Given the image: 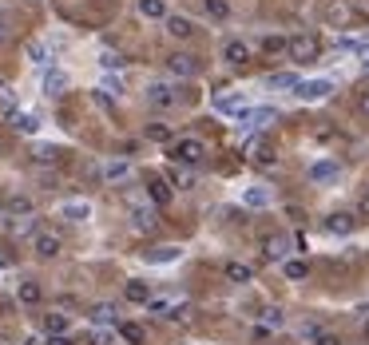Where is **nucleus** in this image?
<instances>
[{"label":"nucleus","mask_w":369,"mask_h":345,"mask_svg":"<svg viewBox=\"0 0 369 345\" xmlns=\"http://www.w3.org/2000/svg\"><path fill=\"white\" fill-rule=\"evenodd\" d=\"M318 330H321L318 322H306V326H302V342H310V337H314V333H318Z\"/></svg>","instance_id":"nucleus-44"},{"label":"nucleus","mask_w":369,"mask_h":345,"mask_svg":"<svg viewBox=\"0 0 369 345\" xmlns=\"http://www.w3.org/2000/svg\"><path fill=\"white\" fill-rule=\"evenodd\" d=\"M139 16L143 20H167V4L163 0H139Z\"/></svg>","instance_id":"nucleus-26"},{"label":"nucleus","mask_w":369,"mask_h":345,"mask_svg":"<svg viewBox=\"0 0 369 345\" xmlns=\"http://www.w3.org/2000/svg\"><path fill=\"white\" fill-rule=\"evenodd\" d=\"M223 60L235 63V68H239V63H246V60H250V44H242V40H230V44L223 48Z\"/></svg>","instance_id":"nucleus-18"},{"label":"nucleus","mask_w":369,"mask_h":345,"mask_svg":"<svg viewBox=\"0 0 369 345\" xmlns=\"http://www.w3.org/2000/svg\"><path fill=\"white\" fill-rule=\"evenodd\" d=\"M361 215L369 219V190H366V199H361Z\"/></svg>","instance_id":"nucleus-49"},{"label":"nucleus","mask_w":369,"mask_h":345,"mask_svg":"<svg viewBox=\"0 0 369 345\" xmlns=\"http://www.w3.org/2000/svg\"><path fill=\"white\" fill-rule=\"evenodd\" d=\"M366 337H369V322H366Z\"/></svg>","instance_id":"nucleus-51"},{"label":"nucleus","mask_w":369,"mask_h":345,"mask_svg":"<svg viewBox=\"0 0 369 345\" xmlns=\"http://www.w3.org/2000/svg\"><path fill=\"white\" fill-rule=\"evenodd\" d=\"M361 63H366V72H369V40L361 44Z\"/></svg>","instance_id":"nucleus-48"},{"label":"nucleus","mask_w":369,"mask_h":345,"mask_svg":"<svg viewBox=\"0 0 369 345\" xmlns=\"http://www.w3.org/2000/svg\"><path fill=\"white\" fill-rule=\"evenodd\" d=\"M167 72L175 79H195L199 76V56L191 52H175V56H167Z\"/></svg>","instance_id":"nucleus-6"},{"label":"nucleus","mask_w":369,"mask_h":345,"mask_svg":"<svg viewBox=\"0 0 369 345\" xmlns=\"http://www.w3.org/2000/svg\"><path fill=\"white\" fill-rule=\"evenodd\" d=\"M310 342H314V345H341V337H337V333H330V330H318Z\"/></svg>","instance_id":"nucleus-38"},{"label":"nucleus","mask_w":369,"mask_h":345,"mask_svg":"<svg viewBox=\"0 0 369 345\" xmlns=\"http://www.w3.org/2000/svg\"><path fill=\"white\" fill-rule=\"evenodd\" d=\"M242 151L250 155V163H255V167H274V163H278L274 147H270V143H262V139H246V143H242Z\"/></svg>","instance_id":"nucleus-8"},{"label":"nucleus","mask_w":369,"mask_h":345,"mask_svg":"<svg viewBox=\"0 0 369 345\" xmlns=\"http://www.w3.org/2000/svg\"><path fill=\"white\" fill-rule=\"evenodd\" d=\"M147 139H155V143H167V139H171V131H167L163 124H151V127H147Z\"/></svg>","instance_id":"nucleus-39"},{"label":"nucleus","mask_w":369,"mask_h":345,"mask_svg":"<svg viewBox=\"0 0 369 345\" xmlns=\"http://www.w3.org/2000/svg\"><path fill=\"white\" fill-rule=\"evenodd\" d=\"M123 294H128V302H135V306H147V302H151V286L147 282H128Z\"/></svg>","instance_id":"nucleus-24"},{"label":"nucleus","mask_w":369,"mask_h":345,"mask_svg":"<svg viewBox=\"0 0 369 345\" xmlns=\"http://www.w3.org/2000/svg\"><path fill=\"white\" fill-rule=\"evenodd\" d=\"M4 210H8V219H20V215H32V199H24V195H12V199L4 203Z\"/></svg>","instance_id":"nucleus-28"},{"label":"nucleus","mask_w":369,"mask_h":345,"mask_svg":"<svg viewBox=\"0 0 369 345\" xmlns=\"http://www.w3.org/2000/svg\"><path fill=\"white\" fill-rule=\"evenodd\" d=\"M44 345H72V337H68V333H48V342Z\"/></svg>","instance_id":"nucleus-43"},{"label":"nucleus","mask_w":369,"mask_h":345,"mask_svg":"<svg viewBox=\"0 0 369 345\" xmlns=\"http://www.w3.org/2000/svg\"><path fill=\"white\" fill-rule=\"evenodd\" d=\"M123 56H119V52H99V68H108V72H112V68H123Z\"/></svg>","instance_id":"nucleus-36"},{"label":"nucleus","mask_w":369,"mask_h":345,"mask_svg":"<svg viewBox=\"0 0 369 345\" xmlns=\"http://www.w3.org/2000/svg\"><path fill=\"white\" fill-rule=\"evenodd\" d=\"M99 92H108V95H115V99H119V95H123V79H119V76H103Z\"/></svg>","instance_id":"nucleus-35"},{"label":"nucleus","mask_w":369,"mask_h":345,"mask_svg":"<svg viewBox=\"0 0 369 345\" xmlns=\"http://www.w3.org/2000/svg\"><path fill=\"white\" fill-rule=\"evenodd\" d=\"M60 159V147H40L36 151V163H56Z\"/></svg>","instance_id":"nucleus-40"},{"label":"nucleus","mask_w":369,"mask_h":345,"mask_svg":"<svg viewBox=\"0 0 369 345\" xmlns=\"http://www.w3.org/2000/svg\"><path fill=\"white\" fill-rule=\"evenodd\" d=\"M24 52H28V60H32V63H40V68H48V63H52L48 44H40V40H28V48H24Z\"/></svg>","instance_id":"nucleus-27"},{"label":"nucleus","mask_w":369,"mask_h":345,"mask_svg":"<svg viewBox=\"0 0 369 345\" xmlns=\"http://www.w3.org/2000/svg\"><path fill=\"white\" fill-rule=\"evenodd\" d=\"M92 342H96V345H112V333H96Z\"/></svg>","instance_id":"nucleus-47"},{"label":"nucleus","mask_w":369,"mask_h":345,"mask_svg":"<svg viewBox=\"0 0 369 345\" xmlns=\"http://www.w3.org/2000/svg\"><path fill=\"white\" fill-rule=\"evenodd\" d=\"M353 215H330V219H326V230H330V235H337V238H346L353 230Z\"/></svg>","instance_id":"nucleus-23"},{"label":"nucleus","mask_w":369,"mask_h":345,"mask_svg":"<svg viewBox=\"0 0 369 345\" xmlns=\"http://www.w3.org/2000/svg\"><path fill=\"white\" fill-rule=\"evenodd\" d=\"M60 219H64V222H88V219H92V206L83 203V199L64 203V206H60Z\"/></svg>","instance_id":"nucleus-13"},{"label":"nucleus","mask_w":369,"mask_h":345,"mask_svg":"<svg viewBox=\"0 0 369 345\" xmlns=\"http://www.w3.org/2000/svg\"><path fill=\"white\" fill-rule=\"evenodd\" d=\"M17 298H20V306H40V298H44V290H40L36 282H20Z\"/></svg>","instance_id":"nucleus-25"},{"label":"nucleus","mask_w":369,"mask_h":345,"mask_svg":"<svg viewBox=\"0 0 369 345\" xmlns=\"http://www.w3.org/2000/svg\"><path fill=\"white\" fill-rule=\"evenodd\" d=\"M92 322L96 326H119V310H115L112 302H99L96 310H92Z\"/></svg>","instance_id":"nucleus-22"},{"label":"nucleus","mask_w":369,"mask_h":345,"mask_svg":"<svg viewBox=\"0 0 369 345\" xmlns=\"http://www.w3.org/2000/svg\"><path fill=\"white\" fill-rule=\"evenodd\" d=\"M223 274H226V282H235V286L255 282V266H246V262H226Z\"/></svg>","instance_id":"nucleus-11"},{"label":"nucleus","mask_w":369,"mask_h":345,"mask_svg":"<svg viewBox=\"0 0 369 345\" xmlns=\"http://www.w3.org/2000/svg\"><path fill=\"white\" fill-rule=\"evenodd\" d=\"M337 175H341V163H337V159H318V163H314V167L306 171V179L321 187V183H334Z\"/></svg>","instance_id":"nucleus-9"},{"label":"nucleus","mask_w":369,"mask_h":345,"mask_svg":"<svg viewBox=\"0 0 369 345\" xmlns=\"http://www.w3.org/2000/svg\"><path fill=\"white\" fill-rule=\"evenodd\" d=\"M330 92H334V83H330V79H298V83H294V95L306 99V103H321Z\"/></svg>","instance_id":"nucleus-3"},{"label":"nucleus","mask_w":369,"mask_h":345,"mask_svg":"<svg viewBox=\"0 0 369 345\" xmlns=\"http://www.w3.org/2000/svg\"><path fill=\"white\" fill-rule=\"evenodd\" d=\"M131 226H135V230H155V226H159L155 206H135V210H131Z\"/></svg>","instance_id":"nucleus-12"},{"label":"nucleus","mask_w":369,"mask_h":345,"mask_svg":"<svg viewBox=\"0 0 369 345\" xmlns=\"http://www.w3.org/2000/svg\"><path fill=\"white\" fill-rule=\"evenodd\" d=\"M290 246H294V238H286V235H270L266 242H262V250H266V258H270V262H286Z\"/></svg>","instance_id":"nucleus-10"},{"label":"nucleus","mask_w":369,"mask_h":345,"mask_svg":"<svg viewBox=\"0 0 369 345\" xmlns=\"http://www.w3.org/2000/svg\"><path fill=\"white\" fill-rule=\"evenodd\" d=\"M294 83H298V76H294V72H274V76H270V88H274V92H290Z\"/></svg>","instance_id":"nucleus-33"},{"label":"nucleus","mask_w":369,"mask_h":345,"mask_svg":"<svg viewBox=\"0 0 369 345\" xmlns=\"http://www.w3.org/2000/svg\"><path fill=\"white\" fill-rule=\"evenodd\" d=\"M147 195H151L155 206H167L171 203V183H167V179H151V183H147Z\"/></svg>","instance_id":"nucleus-21"},{"label":"nucleus","mask_w":369,"mask_h":345,"mask_svg":"<svg viewBox=\"0 0 369 345\" xmlns=\"http://www.w3.org/2000/svg\"><path fill=\"white\" fill-rule=\"evenodd\" d=\"M8 36H12V28H8V20L0 16V44H8Z\"/></svg>","instance_id":"nucleus-46"},{"label":"nucleus","mask_w":369,"mask_h":345,"mask_svg":"<svg viewBox=\"0 0 369 345\" xmlns=\"http://www.w3.org/2000/svg\"><path fill=\"white\" fill-rule=\"evenodd\" d=\"M203 4H207L210 20H226V16H230V0H203Z\"/></svg>","instance_id":"nucleus-34"},{"label":"nucleus","mask_w":369,"mask_h":345,"mask_svg":"<svg viewBox=\"0 0 369 345\" xmlns=\"http://www.w3.org/2000/svg\"><path fill=\"white\" fill-rule=\"evenodd\" d=\"M20 345H40V342H36V337H28V342H20Z\"/></svg>","instance_id":"nucleus-50"},{"label":"nucleus","mask_w":369,"mask_h":345,"mask_svg":"<svg viewBox=\"0 0 369 345\" xmlns=\"http://www.w3.org/2000/svg\"><path fill=\"white\" fill-rule=\"evenodd\" d=\"M286 56L294 63H314L318 60V36H294V40H286Z\"/></svg>","instance_id":"nucleus-2"},{"label":"nucleus","mask_w":369,"mask_h":345,"mask_svg":"<svg viewBox=\"0 0 369 345\" xmlns=\"http://www.w3.org/2000/svg\"><path fill=\"white\" fill-rule=\"evenodd\" d=\"M32 250H36V258H44V262H52V258H60V250H64V242H60V235H52V230H40V235L32 238Z\"/></svg>","instance_id":"nucleus-7"},{"label":"nucleus","mask_w":369,"mask_h":345,"mask_svg":"<svg viewBox=\"0 0 369 345\" xmlns=\"http://www.w3.org/2000/svg\"><path fill=\"white\" fill-rule=\"evenodd\" d=\"M242 108H250L246 95H219V99H215V111H219V115H239Z\"/></svg>","instance_id":"nucleus-16"},{"label":"nucleus","mask_w":369,"mask_h":345,"mask_svg":"<svg viewBox=\"0 0 369 345\" xmlns=\"http://www.w3.org/2000/svg\"><path fill=\"white\" fill-rule=\"evenodd\" d=\"M163 24H167V32H171L175 40H191V36H195V24L187 20V16H167Z\"/></svg>","instance_id":"nucleus-15"},{"label":"nucleus","mask_w":369,"mask_h":345,"mask_svg":"<svg viewBox=\"0 0 369 345\" xmlns=\"http://www.w3.org/2000/svg\"><path fill=\"white\" fill-rule=\"evenodd\" d=\"M171 163H179V167H199L203 159H207V143L195 139V135H187V139H175L171 143Z\"/></svg>","instance_id":"nucleus-1"},{"label":"nucleus","mask_w":369,"mask_h":345,"mask_svg":"<svg viewBox=\"0 0 369 345\" xmlns=\"http://www.w3.org/2000/svg\"><path fill=\"white\" fill-rule=\"evenodd\" d=\"M282 270H286L290 282H302L306 274H310V262L306 258H290V262H282Z\"/></svg>","instance_id":"nucleus-30"},{"label":"nucleus","mask_w":369,"mask_h":345,"mask_svg":"<svg viewBox=\"0 0 369 345\" xmlns=\"http://www.w3.org/2000/svg\"><path fill=\"white\" fill-rule=\"evenodd\" d=\"M282 326H286V317H282V310L274 306V310H266V314H262V330H258V333H266V330H282Z\"/></svg>","instance_id":"nucleus-32"},{"label":"nucleus","mask_w":369,"mask_h":345,"mask_svg":"<svg viewBox=\"0 0 369 345\" xmlns=\"http://www.w3.org/2000/svg\"><path fill=\"white\" fill-rule=\"evenodd\" d=\"M326 20H330V24H341V20H346V8H341V4H330V8H326Z\"/></svg>","instance_id":"nucleus-42"},{"label":"nucleus","mask_w":369,"mask_h":345,"mask_svg":"<svg viewBox=\"0 0 369 345\" xmlns=\"http://www.w3.org/2000/svg\"><path fill=\"white\" fill-rule=\"evenodd\" d=\"M128 175H131V167L123 163V159H112V163L103 167V179H108V183H123Z\"/></svg>","instance_id":"nucleus-29"},{"label":"nucleus","mask_w":369,"mask_h":345,"mask_svg":"<svg viewBox=\"0 0 369 345\" xmlns=\"http://www.w3.org/2000/svg\"><path fill=\"white\" fill-rule=\"evenodd\" d=\"M8 119H12V127H17L20 135H36V131H40V119H36V115H28V111H8Z\"/></svg>","instance_id":"nucleus-14"},{"label":"nucleus","mask_w":369,"mask_h":345,"mask_svg":"<svg viewBox=\"0 0 369 345\" xmlns=\"http://www.w3.org/2000/svg\"><path fill=\"white\" fill-rule=\"evenodd\" d=\"M167 183H171V187H179V190H191L195 187V171L191 167H171V171H167Z\"/></svg>","instance_id":"nucleus-19"},{"label":"nucleus","mask_w":369,"mask_h":345,"mask_svg":"<svg viewBox=\"0 0 369 345\" xmlns=\"http://www.w3.org/2000/svg\"><path fill=\"white\" fill-rule=\"evenodd\" d=\"M64 88H68V72L48 68V72H44V92H48V95H64Z\"/></svg>","instance_id":"nucleus-20"},{"label":"nucleus","mask_w":369,"mask_h":345,"mask_svg":"<svg viewBox=\"0 0 369 345\" xmlns=\"http://www.w3.org/2000/svg\"><path fill=\"white\" fill-rule=\"evenodd\" d=\"M68 330V317L64 314H52L48 317V333H64Z\"/></svg>","instance_id":"nucleus-41"},{"label":"nucleus","mask_w":369,"mask_h":345,"mask_svg":"<svg viewBox=\"0 0 369 345\" xmlns=\"http://www.w3.org/2000/svg\"><path fill=\"white\" fill-rule=\"evenodd\" d=\"M242 206H250V210L270 206V190H266V187H246V190H242Z\"/></svg>","instance_id":"nucleus-17"},{"label":"nucleus","mask_w":369,"mask_h":345,"mask_svg":"<svg viewBox=\"0 0 369 345\" xmlns=\"http://www.w3.org/2000/svg\"><path fill=\"white\" fill-rule=\"evenodd\" d=\"M357 111H361V115H369V88L357 95Z\"/></svg>","instance_id":"nucleus-45"},{"label":"nucleus","mask_w":369,"mask_h":345,"mask_svg":"<svg viewBox=\"0 0 369 345\" xmlns=\"http://www.w3.org/2000/svg\"><path fill=\"white\" fill-rule=\"evenodd\" d=\"M235 119H239V131H258V127L274 124L278 115H274V108H242Z\"/></svg>","instance_id":"nucleus-5"},{"label":"nucleus","mask_w":369,"mask_h":345,"mask_svg":"<svg viewBox=\"0 0 369 345\" xmlns=\"http://www.w3.org/2000/svg\"><path fill=\"white\" fill-rule=\"evenodd\" d=\"M179 258V246H155V250H147V262H155V266H159V262H175Z\"/></svg>","instance_id":"nucleus-31"},{"label":"nucleus","mask_w":369,"mask_h":345,"mask_svg":"<svg viewBox=\"0 0 369 345\" xmlns=\"http://www.w3.org/2000/svg\"><path fill=\"white\" fill-rule=\"evenodd\" d=\"M262 52L278 56V52H286V40H282V36H266V40H262Z\"/></svg>","instance_id":"nucleus-37"},{"label":"nucleus","mask_w":369,"mask_h":345,"mask_svg":"<svg viewBox=\"0 0 369 345\" xmlns=\"http://www.w3.org/2000/svg\"><path fill=\"white\" fill-rule=\"evenodd\" d=\"M147 103H151V108H159V111H167V108H175V103H179V92L167 83V79H155V83H147Z\"/></svg>","instance_id":"nucleus-4"}]
</instances>
